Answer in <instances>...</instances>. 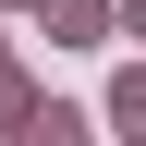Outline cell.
Segmentation results:
<instances>
[{"instance_id":"6da1fadb","label":"cell","mask_w":146,"mask_h":146,"mask_svg":"<svg viewBox=\"0 0 146 146\" xmlns=\"http://www.w3.org/2000/svg\"><path fill=\"white\" fill-rule=\"evenodd\" d=\"M25 146H85V122H73V110H49V122H36V110H25Z\"/></svg>"}]
</instances>
